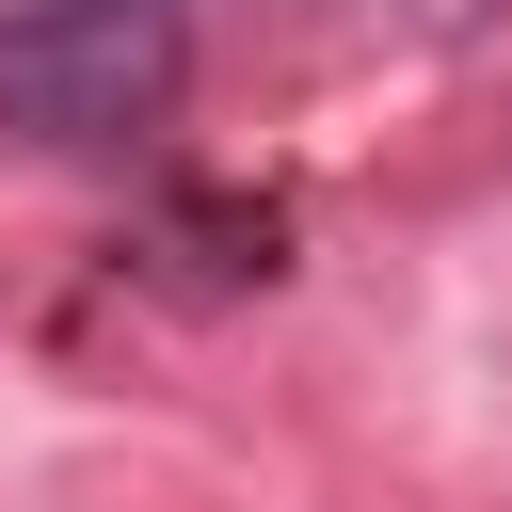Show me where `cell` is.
<instances>
[{
  "mask_svg": "<svg viewBox=\"0 0 512 512\" xmlns=\"http://www.w3.org/2000/svg\"><path fill=\"white\" fill-rule=\"evenodd\" d=\"M192 96V0H0V128L48 160H112L176 128Z\"/></svg>",
  "mask_w": 512,
  "mask_h": 512,
  "instance_id": "cell-1",
  "label": "cell"
}]
</instances>
